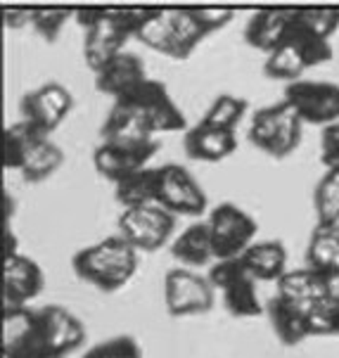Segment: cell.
<instances>
[{
	"label": "cell",
	"mask_w": 339,
	"mask_h": 358,
	"mask_svg": "<svg viewBox=\"0 0 339 358\" xmlns=\"http://www.w3.org/2000/svg\"><path fill=\"white\" fill-rule=\"evenodd\" d=\"M318 226H339V169H328L313 190Z\"/></svg>",
	"instance_id": "cell-29"
},
{
	"label": "cell",
	"mask_w": 339,
	"mask_h": 358,
	"mask_svg": "<svg viewBox=\"0 0 339 358\" xmlns=\"http://www.w3.org/2000/svg\"><path fill=\"white\" fill-rule=\"evenodd\" d=\"M29 358H64V356H52V354H38V356H29Z\"/></svg>",
	"instance_id": "cell-40"
},
{
	"label": "cell",
	"mask_w": 339,
	"mask_h": 358,
	"mask_svg": "<svg viewBox=\"0 0 339 358\" xmlns=\"http://www.w3.org/2000/svg\"><path fill=\"white\" fill-rule=\"evenodd\" d=\"M71 109H74V95H71L69 88H64L57 81H50L36 90H29L20 100L22 121L31 124L34 129L45 133L48 138L69 117Z\"/></svg>",
	"instance_id": "cell-8"
},
{
	"label": "cell",
	"mask_w": 339,
	"mask_h": 358,
	"mask_svg": "<svg viewBox=\"0 0 339 358\" xmlns=\"http://www.w3.org/2000/svg\"><path fill=\"white\" fill-rule=\"evenodd\" d=\"M209 282L223 294V306L235 318H254L261 315V299L257 292V280L242 259L214 261L209 268Z\"/></svg>",
	"instance_id": "cell-2"
},
{
	"label": "cell",
	"mask_w": 339,
	"mask_h": 358,
	"mask_svg": "<svg viewBox=\"0 0 339 358\" xmlns=\"http://www.w3.org/2000/svg\"><path fill=\"white\" fill-rule=\"evenodd\" d=\"M287 112H289V105L282 100V102H275V105L261 107L254 114L252 124H250V143L254 148L264 150L266 155L271 152L273 141L282 126V119L287 117Z\"/></svg>",
	"instance_id": "cell-27"
},
{
	"label": "cell",
	"mask_w": 339,
	"mask_h": 358,
	"mask_svg": "<svg viewBox=\"0 0 339 358\" xmlns=\"http://www.w3.org/2000/svg\"><path fill=\"white\" fill-rule=\"evenodd\" d=\"M71 268L81 280L95 285L102 292H117L136 275L138 250L121 235H112L78 250L71 259Z\"/></svg>",
	"instance_id": "cell-1"
},
{
	"label": "cell",
	"mask_w": 339,
	"mask_h": 358,
	"mask_svg": "<svg viewBox=\"0 0 339 358\" xmlns=\"http://www.w3.org/2000/svg\"><path fill=\"white\" fill-rule=\"evenodd\" d=\"M207 226L211 233L216 261L240 259L257 242L254 240L259 230L257 221L233 202H223L214 206L207 218Z\"/></svg>",
	"instance_id": "cell-3"
},
{
	"label": "cell",
	"mask_w": 339,
	"mask_h": 358,
	"mask_svg": "<svg viewBox=\"0 0 339 358\" xmlns=\"http://www.w3.org/2000/svg\"><path fill=\"white\" fill-rule=\"evenodd\" d=\"M257 282H277L287 273V250L280 240H261L240 257Z\"/></svg>",
	"instance_id": "cell-20"
},
{
	"label": "cell",
	"mask_w": 339,
	"mask_h": 358,
	"mask_svg": "<svg viewBox=\"0 0 339 358\" xmlns=\"http://www.w3.org/2000/svg\"><path fill=\"white\" fill-rule=\"evenodd\" d=\"M308 308L311 304H296V301L282 299V296H273L268 301V318L273 325L275 337L280 339L284 347H296L308 335Z\"/></svg>",
	"instance_id": "cell-19"
},
{
	"label": "cell",
	"mask_w": 339,
	"mask_h": 358,
	"mask_svg": "<svg viewBox=\"0 0 339 358\" xmlns=\"http://www.w3.org/2000/svg\"><path fill=\"white\" fill-rule=\"evenodd\" d=\"M171 257L190 268H202L209 266L214 257V245H211V233L207 221H199L187 226L171 245Z\"/></svg>",
	"instance_id": "cell-23"
},
{
	"label": "cell",
	"mask_w": 339,
	"mask_h": 358,
	"mask_svg": "<svg viewBox=\"0 0 339 358\" xmlns=\"http://www.w3.org/2000/svg\"><path fill=\"white\" fill-rule=\"evenodd\" d=\"M83 358H143V351L140 344L131 335H119L95 344L93 349L86 351Z\"/></svg>",
	"instance_id": "cell-35"
},
{
	"label": "cell",
	"mask_w": 339,
	"mask_h": 358,
	"mask_svg": "<svg viewBox=\"0 0 339 358\" xmlns=\"http://www.w3.org/2000/svg\"><path fill=\"white\" fill-rule=\"evenodd\" d=\"M43 285L45 275L34 259L24 254L3 259V306H29Z\"/></svg>",
	"instance_id": "cell-12"
},
{
	"label": "cell",
	"mask_w": 339,
	"mask_h": 358,
	"mask_svg": "<svg viewBox=\"0 0 339 358\" xmlns=\"http://www.w3.org/2000/svg\"><path fill=\"white\" fill-rule=\"evenodd\" d=\"M45 141H50V138L38 129H34L31 124H27V121H17V124L8 126L3 133V169L22 171L27 166L29 157Z\"/></svg>",
	"instance_id": "cell-21"
},
{
	"label": "cell",
	"mask_w": 339,
	"mask_h": 358,
	"mask_svg": "<svg viewBox=\"0 0 339 358\" xmlns=\"http://www.w3.org/2000/svg\"><path fill=\"white\" fill-rule=\"evenodd\" d=\"M214 292L209 278L190 268H171L164 275V306L173 318L209 313L214 308Z\"/></svg>",
	"instance_id": "cell-5"
},
{
	"label": "cell",
	"mask_w": 339,
	"mask_h": 358,
	"mask_svg": "<svg viewBox=\"0 0 339 358\" xmlns=\"http://www.w3.org/2000/svg\"><path fill=\"white\" fill-rule=\"evenodd\" d=\"M107 15H110V10H105V8H81L74 12V20L83 31H88V29L98 27L100 22H105Z\"/></svg>",
	"instance_id": "cell-37"
},
{
	"label": "cell",
	"mask_w": 339,
	"mask_h": 358,
	"mask_svg": "<svg viewBox=\"0 0 339 358\" xmlns=\"http://www.w3.org/2000/svg\"><path fill=\"white\" fill-rule=\"evenodd\" d=\"M62 164H64L62 148L52 141H45L31 157H29L27 166H24L20 173L24 178V183H43V180L50 178Z\"/></svg>",
	"instance_id": "cell-31"
},
{
	"label": "cell",
	"mask_w": 339,
	"mask_h": 358,
	"mask_svg": "<svg viewBox=\"0 0 339 358\" xmlns=\"http://www.w3.org/2000/svg\"><path fill=\"white\" fill-rule=\"evenodd\" d=\"M157 150H159V141L157 138L140 145H117V143L100 141V145L93 152L95 171L102 178L117 183V180L126 178V176L147 169V164L157 155Z\"/></svg>",
	"instance_id": "cell-11"
},
{
	"label": "cell",
	"mask_w": 339,
	"mask_h": 358,
	"mask_svg": "<svg viewBox=\"0 0 339 358\" xmlns=\"http://www.w3.org/2000/svg\"><path fill=\"white\" fill-rule=\"evenodd\" d=\"M38 318V337L45 354L64 356L86 342V327L71 311L64 306L50 304L36 311Z\"/></svg>",
	"instance_id": "cell-10"
},
{
	"label": "cell",
	"mask_w": 339,
	"mask_h": 358,
	"mask_svg": "<svg viewBox=\"0 0 339 358\" xmlns=\"http://www.w3.org/2000/svg\"><path fill=\"white\" fill-rule=\"evenodd\" d=\"M250 102L238 95L223 93L209 105V109L204 112V117L199 119V124L211 126V129H221V131H235L240 126V121L245 119Z\"/></svg>",
	"instance_id": "cell-28"
},
{
	"label": "cell",
	"mask_w": 339,
	"mask_h": 358,
	"mask_svg": "<svg viewBox=\"0 0 339 358\" xmlns=\"http://www.w3.org/2000/svg\"><path fill=\"white\" fill-rule=\"evenodd\" d=\"M3 259H10V257H17V238L15 233H12L10 226H5V233H3Z\"/></svg>",
	"instance_id": "cell-39"
},
{
	"label": "cell",
	"mask_w": 339,
	"mask_h": 358,
	"mask_svg": "<svg viewBox=\"0 0 339 358\" xmlns=\"http://www.w3.org/2000/svg\"><path fill=\"white\" fill-rule=\"evenodd\" d=\"M306 266L323 273L330 280H339V226L316 223L306 247Z\"/></svg>",
	"instance_id": "cell-22"
},
{
	"label": "cell",
	"mask_w": 339,
	"mask_h": 358,
	"mask_svg": "<svg viewBox=\"0 0 339 358\" xmlns=\"http://www.w3.org/2000/svg\"><path fill=\"white\" fill-rule=\"evenodd\" d=\"M306 320L311 337H339V296L311 304Z\"/></svg>",
	"instance_id": "cell-33"
},
{
	"label": "cell",
	"mask_w": 339,
	"mask_h": 358,
	"mask_svg": "<svg viewBox=\"0 0 339 358\" xmlns=\"http://www.w3.org/2000/svg\"><path fill=\"white\" fill-rule=\"evenodd\" d=\"M147 78V69L138 55L121 52L95 74V88L105 95H112L114 100H121L138 86H143Z\"/></svg>",
	"instance_id": "cell-13"
},
{
	"label": "cell",
	"mask_w": 339,
	"mask_h": 358,
	"mask_svg": "<svg viewBox=\"0 0 339 358\" xmlns=\"http://www.w3.org/2000/svg\"><path fill=\"white\" fill-rule=\"evenodd\" d=\"M308 69L306 59L294 50L289 43H282L275 48L271 55H266L264 71L268 78H287L289 83L301 81V74Z\"/></svg>",
	"instance_id": "cell-30"
},
{
	"label": "cell",
	"mask_w": 339,
	"mask_h": 358,
	"mask_svg": "<svg viewBox=\"0 0 339 358\" xmlns=\"http://www.w3.org/2000/svg\"><path fill=\"white\" fill-rule=\"evenodd\" d=\"M126 41H129V36L117 27V22H114V17H112V10H110L105 22L88 29L86 36H83V57H86V64L98 74L102 66L110 64L117 55L126 52L124 50Z\"/></svg>",
	"instance_id": "cell-17"
},
{
	"label": "cell",
	"mask_w": 339,
	"mask_h": 358,
	"mask_svg": "<svg viewBox=\"0 0 339 358\" xmlns=\"http://www.w3.org/2000/svg\"><path fill=\"white\" fill-rule=\"evenodd\" d=\"M3 17H5V24L12 29L22 27V24H31V10H3Z\"/></svg>",
	"instance_id": "cell-38"
},
{
	"label": "cell",
	"mask_w": 339,
	"mask_h": 358,
	"mask_svg": "<svg viewBox=\"0 0 339 358\" xmlns=\"http://www.w3.org/2000/svg\"><path fill=\"white\" fill-rule=\"evenodd\" d=\"M284 100L304 124L330 126L339 121V86L325 81H294L284 88Z\"/></svg>",
	"instance_id": "cell-9"
},
{
	"label": "cell",
	"mask_w": 339,
	"mask_h": 358,
	"mask_svg": "<svg viewBox=\"0 0 339 358\" xmlns=\"http://www.w3.org/2000/svg\"><path fill=\"white\" fill-rule=\"evenodd\" d=\"M199 17L207 24L209 34L219 31V29L226 27L228 22H233V10H214V8H199Z\"/></svg>",
	"instance_id": "cell-36"
},
{
	"label": "cell",
	"mask_w": 339,
	"mask_h": 358,
	"mask_svg": "<svg viewBox=\"0 0 339 358\" xmlns=\"http://www.w3.org/2000/svg\"><path fill=\"white\" fill-rule=\"evenodd\" d=\"M136 41H140L150 50L161 52L171 59H183V52H180L178 41L173 36L171 22H168V10H150V17L145 20L140 31L136 34Z\"/></svg>",
	"instance_id": "cell-24"
},
{
	"label": "cell",
	"mask_w": 339,
	"mask_h": 358,
	"mask_svg": "<svg viewBox=\"0 0 339 358\" xmlns=\"http://www.w3.org/2000/svg\"><path fill=\"white\" fill-rule=\"evenodd\" d=\"M292 22L296 27L306 29L308 34L330 41L339 29V10H335V8H299V10H292Z\"/></svg>",
	"instance_id": "cell-32"
},
{
	"label": "cell",
	"mask_w": 339,
	"mask_h": 358,
	"mask_svg": "<svg viewBox=\"0 0 339 358\" xmlns=\"http://www.w3.org/2000/svg\"><path fill=\"white\" fill-rule=\"evenodd\" d=\"M119 235L138 252H157L166 245L175 228V216L159 204L124 209L117 221Z\"/></svg>",
	"instance_id": "cell-4"
},
{
	"label": "cell",
	"mask_w": 339,
	"mask_h": 358,
	"mask_svg": "<svg viewBox=\"0 0 339 358\" xmlns=\"http://www.w3.org/2000/svg\"><path fill=\"white\" fill-rule=\"evenodd\" d=\"M117 102V100H114ZM119 102L131 105L136 112L143 114V119L147 121V126L152 133H171V131H185V114L183 109L173 102L171 93L164 83L147 78L143 86H138L133 93Z\"/></svg>",
	"instance_id": "cell-7"
},
{
	"label": "cell",
	"mask_w": 339,
	"mask_h": 358,
	"mask_svg": "<svg viewBox=\"0 0 339 358\" xmlns=\"http://www.w3.org/2000/svg\"><path fill=\"white\" fill-rule=\"evenodd\" d=\"M171 214L199 216L207 209V195L195 176L180 164L157 166V202Z\"/></svg>",
	"instance_id": "cell-6"
},
{
	"label": "cell",
	"mask_w": 339,
	"mask_h": 358,
	"mask_svg": "<svg viewBox=\"0 0 339 358\" xmlns=\"http://www.w3.org/2000/svg\"><path fill=\"white\" fill-rule=\"evenodd\" d=\"M185 155L195 162H223L238 150V136L235 131H221L211 126L195 124L183 136Z\"/></svg>",
	"instance_id": "cell-16"
},
{
	"label": "cell",
	"mask_w": 339,
	"mask_h": 358,
	"mask_svg": "<svg viewBox=\"0 0 339 358\" xmlns=\"http://www.w3.org/2000/svg\"><path fill=\"white\" fill-rule=\"evenodd\" d=\"M168 22H171L173 36L178 41V48L183 52V59L192 55V50L209 36L207 24L199 17V8H178L168 10Z\"/></svg>",
	"instance_id": "cell-26"
},
{
	"label": "cell",
	"mask_w": 339,
	"mask_h": 358,
	"mask_svg": "<svg viewBox=\"0 0 339 358\" xmlns=\"http://www.w3.org/2000/svg\"><path fill=\"white\" fill-rule=\"evenodd\" d=\"M102 143H117V145H140L154 141V133L143 119L140 112H136L126 102H114L110 114L102 121L100 129Z\"/></svg>",
	"instance_id": "cell-15"
},
{
	"label": "cell",
	"mask_w": 339,
	"mask_h": 358,
	"mask_svg": "<svg viewBox=\"0 0 339 358\" xmlns=\"http://www.w3.org/2000/svg\"><path fill=\"white\" fill-rule=\"evenodd\" d=\"M277 285V296L289 301H296V304H318V301L332 299L337 296L335 289V280L325 278L323 273L313 271V268H296V271H287Z\"/></svg>",
	"instance_id": "cell-14"
},
{
	"label": "cell",
	"mask_w": 339,
	"mask_h": 358,
	"mask_svg": "<svg viewBox=\"0 0 339 358\" xmlns=\"http://www.w3.org/2000/svg\"><path fill=\"white\" fill-rule=\"evenodd\" d=\"M76 10H57V8H36L31 10V27L38 31L48 43H55L62 34L64 24L74 17Z\"/></svg>",
	"instance_id": "cell-34"
},
{
	"label": "cell",
	"mask_w": 339,
	"mask_h": 358,
	"mask_svg": "<svg viewBox=\"0 0 339 358\" xmlns=\"http://www.w3.org/2000/svg\"><path fill=\"white\" fill-rule=\"evenodd\" d=\"M289 20H292V10H280V8L257 10L245 27L247 45L271 55L282 43L284 34H287V27H289Z\"/></svg>",
	"instance_id": "cell-18"
},
{
	"label": "cell",
	"mask_w": 339,
	"mask_h": 358,
	"mask_svg": "<svg viewBox=\"0 0 339 358\" xmlns=\"http://www.w3.org/2000/svg\"><path fill=\"white\" fill-rule=\"evenodd\" d=\"M337 296H339V287H337Z\"/></svg>",
	"instance_id": "cell-41"
},
{
	"label": "cell",
	"mask_w": 339,
	"mask_h": 358,
	"mask_svg": "<svg viewBox=\"0 0 339 358\" xmlns=\"http://www.w3.org/2000/svg\"><path fill=\"white\" fill-rule=\"evenodd\" d=\"M114 197L124 209L147 206L157 202V169L147 166L114 183Z\"/></svg>",
	"instance_id": "cell-25"
}]
</instances>
